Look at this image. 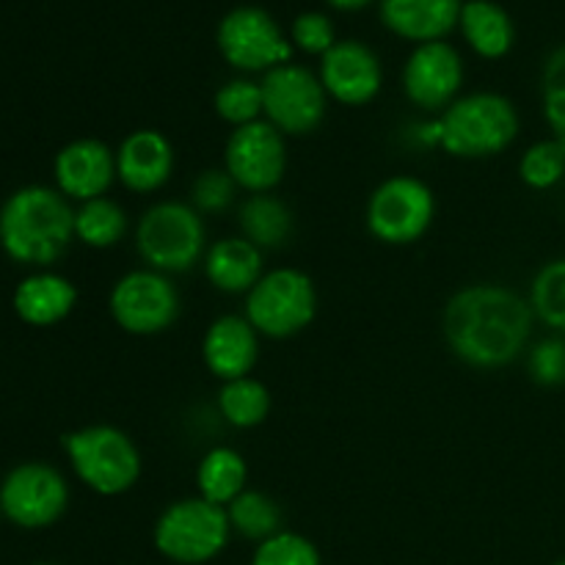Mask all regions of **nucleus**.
<instances>
[{
    "label": "nucleus",
    "instance_id": "24",
    "mask_svg": "<svg viewBox=\"0 0 565 565\" xmlns=\"http://www.w3.org/2000/svg\"><path fill=\"white\" fill-rule=\"evenodd\" d=\"M241 232L254 246L270 252L281 248L292 235V213L274 193H248L246 202L237 210Z\"/></svg>",
    "mask_w": 565,
    "mask_h": 565
},
{
    "label": "nucleus",
    "instance_id": "9",
    "mask_svg": "<svg viewBox=\"0 0 565 565\" xmlns=\"http://www.w3.org/2000/svg\"><path fill=\"white\" fill-rule=\"evenodd\" d=\"M263 119L285 138L309 136L318 130L329 110V94L312 70L301 64H281L265 72Z\"/></svg>",
    "mask_w": 565,
    "mask_h": 565
},
{
    "label": "nucleus",
    "instance_id": "35",
    "mask_svg": "<svg viewBox=\"0 0 565 565\" xmlns=\"http://www.w3.org/2000/svg\"><path fill=\"white\" fill-rule=\"evenodd\" d=\"M530 379L541 386L565 384V340L563 337H546L539 345L530 348L527 356Z\"/></svg>",
    "mask_w": 565,
    "mask_h": 565
},
{
    "label": "nucleus",
    "instance_id": "19",
    "mask_svg": "<svg viewBox=\"0 0 565 565\" xmlns=\"http://www.w3.org/2000/svg\"><path fill=\"white\" fill-rule=\"evenodd\" d=\"M461 0H381V22L414 44L445 42L461 20Z\"/></svg>",
    "mask_w": 565,
    "mask_h": 565
},
{
    "label": "nucleus",
    "instance_id": "26",
    "mask_svg": "<svg viewBox=\"0 0 565 565\" xmlns=\"http://www.w3.org/2000/svg\"><path fill=\"white\" fill-rule=\"evenodd\" d=\"M218 412L226 425L237 430H252L268 419L270 414V392L263 381L235 379L226 381L218 392Z\"/></svg>",
    "mask_w": 565,
    "mask_h": 565
},
{
    "label": "nucleus",
    "instance_id": "18",
    "mask_svg": "<svg viewBox=\"0 0 565 565\" xmlns=\"http://www.w3.org/2000/svg\"><path fill=\"white\" fill-rule=\"evenodd\" d=\"M174 174V147L152 127L125 136L116 149V180L132 193H154Z\"/></svg>",
    "mask_w": 565,
    "mask_h": 565
},
{
    "label": "nucleus",
    "instance_id": "2",
    "mask_svg": "<svg viewBox=\"0 0 565 565\" xmlns=\"http://www.w3.org/2000/svg\"><path fill=\"white\" fill-rule=\"evenodd\" d=\"M75 241V210L58 188L25 185L0 207V246L14 263H58Z\"/></svg>",
    "mask_w": 565,
    "mask_h": 565
},
{
    "label": "nucleus",
    "instance_id": "16",
    "mask_svg": "<svg viewBox=\"0 0 565 565\" xmlns=\"http://www.w3.org/2000/svg\"><path fill=\"white\" fill-rule=\"evenodd\" d=\"M55 188L72 202H92L108 193L116 180V152L97 138H77L53 160Z\"/></svg>",
    "mask_w": 565,
    "mask_h": 565
},
{
    "label": "nucleus",
    "instance_id": "11",
    "mask_svg": "<svg viewBox=\"0 0 565 565\" xmlns=\"http://www.w3.org/2000/svg\"><path fill=\"white\" fill-rule=\"evenodd\" d=\"M221 55L237 72H270L290 64L292 42L279 22L259 6H237L226 11L215 33Z\"/></svg>",
    "mask_w": 565,
    "mask_h": 565
},
{
    "label": "nucleus",
    "instance_id": "25",
    "mask_svg": "<svg viewBox=\"0 0 565 565\" xmlns=\"http://www.w3.org/2000/svg\"><path fill=\"white\" fill-rule=\"evenodd\" d=\"M130 232L125 207L108 196L83 202L75 210V237L88 248H114Z\"/></svg>",
    "mask_w": 565,
    "mask_h": 565
},
{
    "label": "nucleus",
    "instance_id": "10",
    "mask_svg": "<svg viewBox=\"0 0 565 565\" xmlns=\"http://www.w3.org/2000/svg\"><path fill=\"white\" fill-rule=\"evenodd\" d=\"M108 309L114 323L127 334H163L180 318V290L171 276L152 268H136L116 279Z\"/></svg>",
    "mask_w": 565,
    "mask_h": 565
},
{
    "label": "nucleus",
    "instance_id": "17",
    "mask_svg": "<svg viewBox=\"0 0 565 565\" xmlns=\"http://www.w3.org/2000/svg\"><path fill=\"white\" fill-rule=\"evenodd\" d=\"M202 359L210 375L235 381L252 375L259 362V334L246 315H221L207 326L202 340Z\"/></svg>",
    "mask_w": 565,
    "mask_h": 565
},
{
    "label": "nucleus",
    "instance_id": "29",
    "mask_svg": "<svg viewBox=\"0 0 565 565\" xmlns=\"http://www.w3.org/2000/svg\"><path fill=\"white\" fill-rule=\"evenodd\" d=\"M213 108L232 130L254 125L263 119V86L252 77H232L215 92Z\"/></svg>",
    "mask_w": 565,
    "mask_h": 565
},
{
    "label": "nucleus",
    "instance_id": "20",
    "mask_svg": "<svg viewBox=\"0 0 565 565\" xmlns=\"http://www.w3.org/2000/svg\"><path fill=\"white\" fill-rule=\"evenodd\" d=\"M265 274V252L246 237H221L204 254V276L230 296H248Z\"/></svg>",
    "mask_w": 565,
    "mask_h": 565
},
{
    "label": "nucleus",
    "instance_id": "34",
    "mask_svg": "<svg viewBox=\"0 0 565 565\" xmlns=\"http://www.w3.org/2000/svg\"><path fill=\"white\" fill-rule=\"evenodd\" d=\"M290 42L292 47L323 58V55L337 44L334 22L326 14H320V11H303V14H298L296 20H292Z\"/></svg>",
    "mask_w": 565,
    "mask_h": 565
},
{
    "label": "nucleus",
    "instance_id": "13",
    "mask_svg": "<svg viewBox=\"0 0 565 565\" xmlns=\"http://www.w3.org/2000/svg\"><path fill=\"white\" fill-rule=\"evenodd\" d=\"M224 169L246 193H270L287 171V138L265 119L235 127L226 138Z\"/></svg>",
    "mask_w": 565,
    "mask_h": 565
},
{
    "label": "nucleus",
    "instance_id": "14",
    "mask_svg": "<svg viewBox=\"0 0 565 565\" xmlns=\"http://www.w3.org/2000/svg\"><path fill=\"white\" fill-rule=\"evenodd\" d=\"M463 58L450 42L417 44L403 66V92L414 108L441 114L461 97Z\"/></svg>",
    "mask_w": 565,
    "mask_h": 565
},
{
    "label": "nucleus",
    "instance_id": "1",
    "mask_svg": "<svg viewBox=\"0 0 565 565\" xmlns=\"http://www.w3.org/2000/svg\"><path fill=\"white\" fill-rule=\"evenodd\" d=\"M533 307L505 285H469L447 301L441 331L463 364L500 370L516 362L533 337Z\"/></svg>",
    "mask_w": 565,
    "mask_h": 565
},
{
    "label": "nucleus",
    "instance_id": "4",
    "mask_svg": "<svg viewBox=\"0 0 565 565\" xmlns=\"http://www.w3.org/2000/svg\"><path fill=\"white\" fill-rule=\"evenodd\" d=\"M72 472L99 497H121L141 478V452L116 425H86L61 439Z\"/></svg>",
    "mask_w": 565,
    "mask_h": 565
},
{
    "label": "nucleus",
    "instance_id": "6",
    "mask_svg": "<svg viewBox=\"0 0 565 565\" xmlns=\"http://www.w3.org/2000/svg\"><path fill=\"white\" fill-rule=\"evenodd\" d=\"M232 539L226 508L185 497L166 508L152 527L154 550L171 563L202 565L218 557Z\"/></svg>",
    "mask_w": 565,
    "mask_h": 565
},
{
    "label": "nucleus",
    "instance_id": "39",
    "mask_svg": "<svg viewBox=\"0 0 565 565\" xmlns=\"http://www.w3.org/2000/svg\"><path fill=\"white\" fill-rule=\"evenodd\" d=\"M0 513H3V511H0Z\"/></svg>",
    "mask_w": 565,
    "mask_h": 565
},
{
    "label": "nucleus",
    "instance_id": "8",
    "mask_svg": "<svg viewBox=\"0 0 565 565\" xmlns=\"http://www.w3.org/2000/svg\"><path fill=\"white\" fill-rule=\"evenodd\" d=\"M436 218V196L419 177L397 174L381 182L367 199V230L386 246L423 241Z\"/></svg>",
    "mask_w": 565,
    "mask_h": 565
},
{
    "label": "nucleus",
    "instance_id": "31",
    "mask_svg": "<svg viewBox=\"0 0 565 565\" xmlns=\"http://www.w3.org/2000/svg\"><path fill=\"white\" fill-rule=\"evenodd\" d=\"M252 565H323L318 546L303 535L281 530L268 541L257 544Z\"/></svg>",
    "mask_w": 565,
    "mask_h": 565
},
{
    "label": "nucleus",
    "instance_id": "27",
    "mask_svg": "<svg viewBox=\"0 0 565 565\" xmlns=\"http://www.w3.org/2000/svg\"><path fill=\"white\" fill-rule=\"evenodd\" d=\"M226 516H230L232 533L257 541V544L281 533V519H285L279 502L257 489H246L237 500H232L226 505Z\"/></svg>",
    "mask_w": 565,
    "mask_h": 565
},
{
    "label": "nucleus",
    "instance_id": "5",
    "mask_svg": "<svg viewBox=\"0 0 565 565\" xmlns=\"http://www.w3.org/2000/svg\"><path fill=\"white\" fill-rule=\"evenodd\" d=\"M136 252L143 268L185 274L207 254V230L191 202H158L138 218Z\"/></svg>",
    "mask_w": 565,
    "mask_h": 565
},
{
    "label": "nucleus",
    "instance_id": "36",
    "mask_svg": "<svg viewBox=\"0 0 565 565\" xmlns=\"http://www.w3.org/2000/svg\"><path fill=\"white\" fill-rule=\"evenodd\" d=\"M329 3L340 11H359L373 3V0H329Z\"/></svg>",
    "mask_w": 565,
    "mask_h": 565
},
{
    "label": "nucleus",
    "instance_id": "28",
    "mask_svg": "<svg viewBox=\"0 0 565 565\" xmlns=\"http://www.w3.org/2000/svg\"><path fill=\"white\" fill-rule=\"evenodd\" d=\"M527 301L541 323L565 334V257L552 259L535 274Z\"/></svg>",
    "mask_w": 565,
    "mask_h": 565
},
{
    "label": "nucleus",
    "instance_id": "22",
    "mask_svg": "<svg viewBox=\"0 0 565 565\" xmlns=\"http://www.w3.org/2000/svg\"><path fill=\"white\" fill-rule=\"evenodd\" d=\"M463 39L480 58L497 61L511 53L516 42V28L511 14L494 0H467L461 6V20H458Z\"/></svg>",
    "mask_w": 565,
    "mask_h": 565
},
{
    "label": "nucleus",
    "instance_id": "15",
    "mask_svg": "<svg viewBox=\"0 0 565 565\" xmlns=\"http://www.w3.org/2000/svg\"><path fill=\"white\" fill-rule=\"evenodd\" d=\"M326 94L348 108L373 103L384 88V66L379 55L359 39H342L320 58L318 70Z\"/></svg>",
    "mask_w": 565,
    "mask_h": 565
},
{
    "label": "nucleus",
    "instance_id": "30",
    "mask_svg": "<svg viewBox=\"0 0 565 565\" xmlns=\"http://www.w3.org/2000/svg\"><path fill=\"white\" fill-rule=\"evenodd\" d=\"M519 177L533 191H552L555 185H561L565 177V149L555 138L535 141L519 158Z\"/></svg>",
    "mask_w": 565,
    "mask_h": 565
},
{
    "label": "nucleus",
    "instance_id": "38",
    "mask_svg": "<svg viewBox=\"0 0 565 565\" xmlns=\"http://www.w3.org/2000/svg\"><path fill=\"white\" fill-rule=\"evenodd\" d=\"M42 565H50V563H42Z\"/></svg>",
    "mask_w": 565,
    "mask_h": 565
},
{
    "label": "nucleus",
    "instance_id": "32",
    "mask_svg": "<svg viewBox=\"0 0 565 565\" xmlns=\"http://www.w3.org/2000/svg\"><path fill=\"white\" fill-rule=\"evenodd\" d=\"M541 94H544L546 125L555 132V141L565 149V44L552 50L546 58Z\"/></svg>",
    "mask_w": 565,
    "mask_h": 565
},
{
    "label": "nucleus",
    "instance_id": "37",
    "mask_svg": "<svg viewBox=\"0 0 565 565\" xmlns=\"http://www.w3.org/2000/svg\"><path fill=\"white\" fill-rule=\"evenodd\" d=\"M555 565H565V561H561V563H555Z\"/></svg>",
    "mask_w": 565,
    "mask_h": 565
},
{
    "label": "nucleus",
    "instance_id": "7",
    "mask_svg": "<svg viewBox=\"0 0 565 565\" xmlns=\"http://www.w3.org/2000/svg\"><path fill=\"white\" fill-rule=\"evenodd\" d=\"M318 315V290L312 276L298 268L265 270L248 290L246 320L268 340H290L309 329Z\"/></svg>",
    "mask_w": 565,
    "mask_h": 565
},
{
    "label": "nucleus",
    "instance_id": "21",
    "mask_svg": "<svg viewBox=\"0 0 565 565\" xmlns=\"http://www.w3.org/2000/svg\"><path fill=\"white\" fill-rule=\"evenodd\" d=\"M75 303V285L66 276L50 274V270L25 276L14 290V312L20 315L22 323L36 326V329H47L66 320Z\"/></svg>",
    "mask_w": 565,
    "mask_h": 565
},
{
    "label": "nucleus",
    "instance_id": "3",
    "mask_svg": "<svg viewBox=\"0 0 565 565\" xmlns=\"http://www.w3.org/2000/svg\"><path fill=\"white\" fill-rule=\"evenodd\" d=\"M428 143L445 149L452 158H494L505 152L519 136V110L505 94H461L439 119L419 130Z\"/></svg>",
    "mask_w": 565,
    "mask_h": 565
},
{
    "label": "nucleus",
    "instance_id": "33",
    "mask_svg": "<svg viewBox=\"0 0 565 565\" xmlns=\"http://www.w3.org/2000/svg\"><path fill=\"white\" fill-rule=\"evenodd\" d=\"M237 185L226 169H207L193 180L191 185V207L202 215L224 213L235 202Z\"/></svg>",
    "mask_w": 565,
    "mask_h": 565
},
{
    "label": "nucleus",
    "instance_id": "12",
    "mask_svg": "<svg viewBox=\"0 0 565 565\" xmlns=\"http://www.w3.org/2000/svg\"><path fill=\"white\" fill-rule=\"evenodd\" d=\"M70 505V486L50 463H20L0 486V511L17 527L42 530L58 522Z\"/></svg>",
    "mask_w": 565,
    "mask_h": 565
},
{
    "label": "nucleus",
    "instance_id": "23",
    "mask_svg": "<svg viewBox=\"0 0 565 565\" xmlns=\"http://www.w3.org/2000/svg\"><path fill=\"white\" fill-rule=\"evenodd\" d=\"M199 497L213 505L226 508L248 489L246 458L232 447H213L196 467Z\"/></svg>",
    "mask_w": 565,
    "mask_h": 565
}]
</instances>
